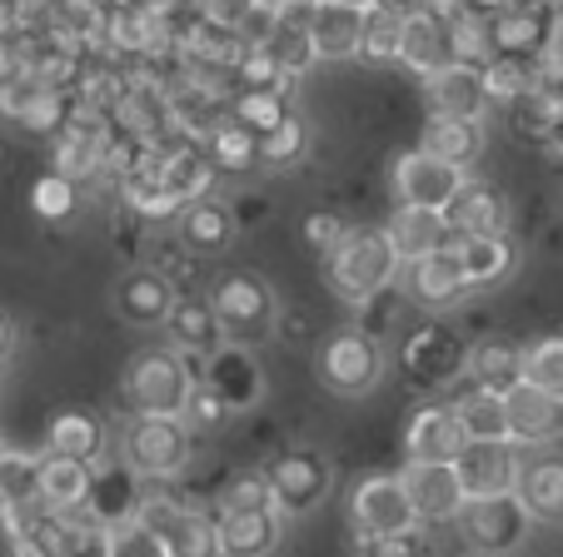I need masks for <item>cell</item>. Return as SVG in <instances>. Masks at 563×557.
Segmentation results:
<instances>
[{
	"instance_id": "cell-1",
	"label": "cell",
	"mask_w": 563,
	"mask_h": 557,
	"mask_svg": "<svg viewBox=\"0 0 563 557\" xmlns=\"http://www.w3.org/2000/svg\"><path fill=\"white\" fill-rule=\"evenodd\" d=\"M324 259H330V289L354 309L369 304V299L384 294L389 285H399V269H405L389 244V234L369 230V224H360V230L350 224V234H344Z\"/></svg>"
},
{
	"instance_id": "cell-2",
	"label": "cell",
	"mask_w": 563,
	"mask_h": 557,
	"mask_svg": "<svg viewBox=\"0 0 563 557\" xmlns=\"http://www.w3.org/2000/svg\"><path fill=\"white\" fill-rule=\"evenodd\" d=\"M195 358L175 354L170 344L165 348H145V354L130 364L125 374V403L135 413H155V419H180L185 399L195 389Z\"/></svg>"
},
{
	"instance_id": "cell-3",
	"label": "cell",
	"mask_w": 563,
	"mask_h": 557,
	"mask_svg": "<svg viewBox=\"0 0 563 557\" xmlns=\"http://www.w3.org/2000/svg\"><path fill=\"white\" fill-rule=\"evenodd\" d=\"M459 537L474 557H514L533 533V517L523 513V503L514 493L499 498H468L454 517Z\"/></svg>"
},
{
	"instance_id": "cell-4",
	"label": "cell",
	"mask_w": 563,
	"mask_h": 557,
	"mask_svg": "<svg viewBox=\"0 0 563 557\" xmlns=\"http://www.w3.org/2000/svg\"><path fill=\"white\" fill-rule=\"evenodd\" d=\"M125 463L140 478H180L190 468V428L185 419H155V413H135L125 428Z\"/></svg>"
},
{
	"instance_id": "cell-5",
	"label": "cell",
	"mask_w": 563,
	"mask_h": 557,
	"mask_svg": "<svg viewBox=\"0 0 563 557\" xmlns=\"http://www.w3.org/2000/svg\"><path fill=\"white\" fill-rule=\"evenodd\" d=\"M210 309L234 344H260L265 334H275V294L260 274H224L210 289Z\"/></svg>"
},
{
	"instance_id": "cell-6",
	"label": "cell",
	"mask_w": 563,
	"mask_h": 557,
	"mask_svg": "<svg viewBox=\"0 0 563 557\" xmlns=\"http://www.w3.org/2000/svg\"><path fill=\"white\" fill-rule=\"evenodd\" d=\"M314 368H319V383H324V389L354 399V393H369L374 383H379L384 348H379V338L364 334V328H340V334H330L319 344Z\"/></svg>"
},
{
	"instance_id": "cell-7",
	"label": "cell",
	"mask_w": 563,
	"mask_h": 557,
	"mask_svg": "<svg viewBox=\"0 0 563 557\" xmlns=\"http://www.w3.org/2000/svg\"><path fill=\"white\" fill-rule=\"evenodd\" d=\"M269 503H275L279 517H305L324 503L330 493L334 474H330V458L314 448H285L275 463H269Z\"/></svg>"
},
{
	"instance_id": "cell-8",
	"label": "cell",
	"mask_w": 563,
	"mask_h": 557,
	"mask_svg": "<svg viewBox=\"0 0 563 557\" xmlns=\"http://www.w3.org/2000/svg\"><path fill=\"white\" fill-rule=\"evenodd\" d=\"M468 344L454 324H424L405 338V374L419 389H444L464 374Z\"/></svg>"
},
{
	"instance_id": "cell-9",
	"label": "cell",
	"mask_w": 563,
	"mask_h": 557,
	"mask_svg": "<svg viewBox=\"0 0 563 557\" xmlns=\"http://www.w3.org/2000/svg\"><path fill=\"white\" fill-rule=\"evenodd\" d=\"M519 448L509 438H468L464 448L454 453V474H459V488L464 498H499V493H514L519 483Z\"/></svg>"
},
{
	"instance_id": "cell-10",
	"label": "cell",
	"mask_w": 563,
	"mask_h": 557,
	"mask_svg": "<svg viewBox=\"0 0 563 557\" xmlns=\"http://www.w3.org/2000/svg\"><path fill=\"white\" fill-rule=\"evenodd\" d=\"M350 523L360 537H389V533H405L415 527V508H409V493L399 483V474H374L360 478L350 493Z\"/></svg>"
},
{
	"instance_id": "cell-11",
	"label": "cell",
	"mask_w": 563,
	"mask_h": 557,
	"mask_svg": "<svg viewBox=\"0 0 563 557\" xmlns=\"http://www.w3.org/2000/svg\"><path fill=\"white\" fill-rule=\"evenodd\" d=\"M0 115L15 120L31 135H60L70 125V96L60 90H45L41 80L15 70L11 80H0Z\"/></svg>"
},
{
	"instance_id": "cell-12",
	"label": "cell",
	"mask_w": 563,
	"mask_h": 557,
	"mask_svg": "<svg viewBox=\"0 0 563 557\" xmlns=\"http://www.w3.org/2000/svg\"><path fill=\"white\" fill-rule=\"evenodd\" d=\"M405 294L415 299L419 309H429V314H444V309L464 304V299L474 294L468 279H464V264H459L454 244H444V249L405 264Z\"/></svg>"
},
{
	"instance_id": "cell-13",
	"label": "cell",
	"mask_w": 563,
	"mask_h": 557,
	"mask_svg": "<svg viewBox=\"0 0 563 557\" xmlns=\"http://www.w3.org/2000/svg\"><path fill=\"white\" fill-rule=\"evenodd\" d=\"M464 179V169L434 159L429 149H409L394 159V194H399V204H415V210H444Z\"/></svg>"
},
{
	"instance_id": "cell-14",
	"label": "cell",
	"mask_w": 563,
	"mask_h": 557,
	"mask_svg": "<svg viewBox=\"0 0 563 557\" xmlns=\"http://www.w3.org/2000/svg\"><path fill=\"white\" fill-rule=\"evenodd\" d=\"M504 419H509L514 448H549L553 438H563V399L529 389V383H514L504 393Z\"/></svg>"
},
{
	"instance_id": "cell-15",
	"label": "cell",
	"mask_w": 563,
	"mask_h": 557,
	"mask_svg": "<svg viewBox=\"0 0 563 557\" xmlns=\"http://www.w3.org/2000/svg\"><path fill=\"white\" fill-rule=\"evenodd\" d=\"M409 493V508H415L419 523H454L459 508L468 503L464 488H459V474L454 463H409L405 474H399Z\"/></svg>"
},
{
	"instance_id": "cell-16",
	"label": "cell",
	"mask_w": 563,
	"mask_h": 557,
	"mask_svg": "<svg viewBox=\"0 0 563 557\" xmlns=\"http://www.w3.org/2000/svg\"><path fill=\"white\" fill-rule=\"evenodd\" d=\"M559 31V11L553 5H509V11L489 15V45L494 55H519V60H539L543 45Z\"/></svg>"
},
{
	"instance_id": "cell-17",
	"label": "cell",
	"mask_w": 563,
	"mask_h": 557,
	"mask_svg": "<svg viewBox=\"0 0 563 557\" xmlns=\"http://www.w3.org/2000/svg\"><path fill=\"white\" fill-rule=\"evenodd\" d=\"M159 155V179H165V190H170V200L180 204H195V200H210V185H214V165L210 155H205V145H195V140L175 135L165 140V145H150Z\"/></svg>"
},
{
	"instance_id": "cell-18",
	"label": "cell",
	"mask_w": 563,
	"mask_h": 557,
	"mask_svg": "<svg viewBox=\"0 0 563 557\" xmlns=\"http://www.w3.org/2000/svg\"><path fill=\"white\" fill-rule=\"evenodd\" d=\"M165 338H170V348L185 358H210L230 344V338H224V324L210 309V299H200V294L175 299L170 314H165Z\"/></svg>"
},
{
	"instance_id": "cell-19",
	"label": "cell",
	"mask_w": 563,
	"mask_h": 557,
	"mask_svg": "<svg viewBox=\"0 0 563 557\" xmlns=\"http://www.w3.org/2000/svg\"><path fill=\"white\" fill-rule=\"evenodd\" d=\"M439 214H444L454 239H468V234H504V224H509L504 194L494 190V185H484V179H464L454 190V200H449Z\"/></svg>"
},
{
	"instance_id": "cell-20",
	"label": "cell",
	"mask_w": 563,
	"mask_h": 557,
	"mask_svg": "<svg viewBox=\"0 0 563 557\" xmlns=\"http://www.w3.org/2000/svg\"><path fill=\"white\" fill-rule=\"evenodd\" d=\"M424 100H429V110H434V120H484V110H489L478 70L474 65H459V60H449L439 75H429Z\"/></svg>"
},
{
	"instance_id": "cell-21",
	"label": "cell",
	"mask_w": 563,
	"mask_h": 557,
	"mask_svg": "<svg viewBox=\"0 0 563 557\" xmlns=\"http://www.w3.org/2000/svg\"><path fill=\"white\" fill-rule=\"evenodd\" d=\"M279 523L285 517L275 508L260 513H214V537H220V557H269L279 547Z\"/></svg>"
},
{
	"instance_id": "cell-22",
	"label": "cell",
	"mask_w": 563,
	"mask_h": 557,
	"mask_svg": "<svg viewBox=\"0 0 563 557\" xmlns=\"http://www.w3.org/2000/svg\"><path fill=\"white\" fill-rule=\"evenodd\" d=\"M175 299H180V294H175V285L165 279V274H155V269L125 274V279H120V289H115L120 319H125V324H135V328L165 324V314H170Z\"/></svg>"
},
{
	"instance_id": "cell-23",
	"label": "cell",
	"mask_w": 563,
	"mask_h": 557,
	"mask_svg": "<svg viewBox=\"0 0 563 557\" xmlns=\"http://www.w3.org/2000/svg\"><path fill=\"white\" fill-rule=\"evenodd\" d=\"M409 463H454V453L464 448V428H459L449 403H424L409 419Z\"/></svg>"
},
{
	"instance_id": "cell-24",
	"label": "cell",
	"mask_w": 563,
	"mask_h": 557,
	"mask_svg": "<svg viewBox=\"0 0 563 557\" xmlns=\"http://www.w3.org/2000/svg\"><path fill=\"white\" fill-rule=\"evenodd\" d=\"M514 498L523 503V513L533 523H563V458L559 453H543V458L523 463Z\"/></svg>"
},
{
	"instance_id": "cell-25",
	"label": "cell",
	"mask_w": 563,
	"mask_h": 557,
	"mask_svg": "<svg viewBox=\"0 0 563 557\" xmlns=\"http://www.w3.org/2000/svg\"><path fill=\"white\" fill-rule=\"evenodd\" d=\"M384 234H389L399 264H415V259H424V254L454 244L444 214H439V210H415V204H399V210H394V220L384 224Z\"/></svg>"
},
{
	"instance_id": "cell-26",
	"label": "cell",
	"mask_w": 563,
	"mask_h": 557,
	"mask_svg": "<svg viewBox=\"0 0 563 557\" xmlns=\"http://www.w3.org/2000/svg\"><path fill=\"white\" fill-rule=\"evenodd\" d=\"M200 383H210L230 413L250 409V403L260 399V368L245 348H220V354H210L205 368H200Z\"/></svg>"
},
{
	"instance_id": "cell-27",
	"label": "cell",
	"mask_w": 563,
	"mask_h": 557,
	"mask_svg": "<svg viewBox=\"0 0 563 557\" xmlns=\"http://www.w3.org/2000/svg\"><path fill=\"white\" fill-rule=\"evenodd\" d=\"M45 448L55 453V458H75V463H86V468H96L100 458H106L110 438H106V423L96 419V413H55L51 428H45Z\"/></svg>"
},
{
	"instance_id": "cell-28",
	"label": "cell",
	"mask_w": 563,
	"mask_h": 557,
	"mask_svg": "<svg viewBox=\"0 0 563 557\" xmlns=\"http://www.w3.org/2000/svg\"><path fill=\"white\" fill-rule=\"evenodd\" d=\"M120 200H125V210L140 214V220H170V214H180V204L170 200L165 179H159V155L150 145H145V155L135 159V169L120 175Z\"/></svg>"
},
{
	"instance_id": "cell-29",
	"label": "cell",
	"mask_w": 563,
	"mask_h": 557,
	"mask_svg": "<svg viewBox=\"0 0 563 557\" xmlns=\"http://www.w3.org/2000/svg\"><path fill=\"white\" fill-rule=\"evenodd\" d=\"M454 254L464 264L468 289H489L499 279H509L514 259H519L509 234H468V239H454Z\"/></svg>"
},
{
	"instance_id": "cell-30",
	"label": "cell",
	"mask_w": 563,
	"mask_h": 557,
	"mask_svg": "<svg viewBox=\"0 0 563 557\" xmlns=\"http://www.w3.org/2000/svg\"><path fill=\"white\" fill-rule=\"evenodd\" d=\"M360 35H364V11L319 0L314 21H309V45H314L319 60H350V55H360Z\"/></svg>"
},
{
	"instance_id": "cell-31",
	"label": "cell",
	"mask_w": 563,
	"mask_h": 557,
	"mask_svg": "<svg viewBox=\"0 0 563 557\" xmlns=\"http://www.w3.org/2000/svg\"><path fill=\"white\" fill-rule=\"evenodd\" d=\"M449 60H454V55H449L444 21H439L434 11L409 15V21H405V41H399V65H409L419 80H429V75H439Z\"/></svg>"
},
{
	"instance_id": "cell-32",
	"label": "cell",
	"mask_w": 563,
	"mask_h": 557,
	"mask_svg": "<svg viewBox=\"0 0 563 557\" xmlns=\"http://www.w3.org/2000/svg\"><path fill=\"white\" fill-rule=\"evenodd\" d=\"M464 374L474 379V389L484 393H509L523 379V348L514 338H484V344L468 348Z\"/></svg>"
},
{
	"instance_id": "cell-33",
	"label": "cell",
	"mask_w": 563,
	"mask_h": 557,
	"mask_svg": "<svg viewBox=\"0 0 563 557\" xmlns=\"http://www.w3.org/2000/svg\"><path fill=\"white\" fill-rule=\"evenodd\" d=\"M90 483H96V468H86V463L75 458H55V453H45L41 458V478H35V493H41V508H80L90 503Z\"/></svg>"
},
{
	"instance_id": "cell-34",
	"label": "cell",
	"mask_w": 563,
	"mask_h": 557,
	"mask_svg": "<svg viewBox=\"0 0 563 557\" xmlns=\"http://www.w3.org/2000/svg\"><path fill=\"white\" fill-rule=\"evenodd\" d=\"M180 239L190 254H220L234 239V210L220 200H195L180 210Z\"/></svg>"
},
{
	"instance_id": "cell-35",
	"label": "cell",
	"mask_w": 563,
	"mask_h": 557,
	"mask_svg": "<svg viewBox=\"0 0 563 557\" xmlns=\"http://www.w3.org/2000/svg\"><path fill=\"white\" fill-rule=\"evenodd\" d=\"M419 149H429L434 159H444V165L468 175V165L484 155V125H478V120H429Z\"/></svg>"
},
{
	"instance_id": "cell-36",
	"label": "cell",
	"mask_w": 563,
	"mask_h": 557,
	"mask_svg": "<svg viewBox=\"0 0 563 557\" xmlns=\"http://www.w3.org/2000/svg\"><path fill=\"white\" fill-rule=\"evenodd\" d=\"M205 155H210V165H214V175L220 169H230V175H245V169H255L260 165V140L250 135L240 120H230L224 115L220 125L205 135Z\"/></svg>"
},
{
	"instance_id": "cell-37",
	"label": "cell",
	"mask_w": 563,
	"mask_h": 557,
	"mask_svg": "<svg viewBox=\"0 0 563 557\" xmlns=\"http://www.w3.org/2000/svg\"><path fill=\"white\" fill-rule=\"evenodd\" d=\"M449 409H454V419H459V428H464V438H509V419H504V393L468 389V393H459Z\"/></svg>"
},
{
	"instance_id": "cell-38",
	"label": "cell",
	"mask_w": 563,
	"mask_h": 557,
	"mask_svg": "<svg viewBox=\"0 0 563 557\" xmlns=\"http://www.w3.org/2000/svg\"><path fill=\"white\" fill-rule=\"evenodd\" d=\"M478 80H484L489 105H514L539 80V70H533V60H519V55H489V60L478 65Z\"/></svg>"
},
{
	"instance_id": "cell-39",
	"label": "cell",
	"mask_w": 563,
	"mask_h": 557,
	"mask_svg": "<svg viewBox=\"0 0 563 557\" xmlns=\"http://www.w3.org/2000/svg\"><path fill=\"white\" fill-rule=\"evenodd\" d=\"M514 130L529 140H549L553 125L563 120V96L559 90H549V85H529L519 100H514Z\"/></svg>"
},
{
	"instance_id": "cell-40",
	"label": "cell",
	"mask_w": 563,
	"mask_h": 557,
	"mask_svg": "<svg viewBox=\"0 0 563 557\" xmlns=\"http://www.w3.org/2000/svg\"><path fill=\"white\" fill-rule=\"evenodd\" d=\"M444 31H449V55H454L459 65H484L494 55V45H489V15H478V11H454V15H444Z\"/></svg>"
},
{
	"instance_id": "cell-41",
	"label": "cell",
	"mask_w": 563,
	"mask_h": 557,
	"mask_svg": "<svg viewBox=\"0 0 563 557\" xmlns=\"http://www.w3.org/2000/svg\"><path fill=\"white\" fill-rule=\"evenodd\" d=\"M35 478H41V458H35V453L0 448V508H31V503H41Z\"/></svg>"
},
{
	"instance_id": "cell-42",
	"label": "cell",
	"mask_w": 563,
	"mask_h": 557,
	"mask_svg": "<svg viewBox=\"0 0 563 557\" xmlns=\"http://www.w3.org/2000/svg\"><path fill=\"white\" fill-rule=\"evenodd\" d=\"M519 383H529V389L563 399V334L533 338V344L523 348V379Z\"/></svg>"
},
{
	"instance_id": "cell-43",
	"label": "cell",
	"mask_w": 563,
	"mask_h": 557,
	"mask_svg": "<svg viewBox=\"0 0 563 557\" xmlns=\"http://www.w3.org/2000/svg\"><path fill=\"white\" fill-rule=\"evenodd\" d=\"M165 557H220L214 517L200 513V508H185V517L165 533Z\"/></svg>"
},
{
	"instance_id": "cell-44",
	"label": "cell",
	"mask_w": 563,
	"mask_h": 557,
	"mask_svg": "<svg viewBox=\"0 0 563 557\" xmlns=\"http://www.w3.org/2000/svg\"><path fill=\"white\" fill-rule=\"evenodd\" d=\"M285 115H289V100L279 90H234V100H230V120H240L255 140L269 135Z\"/></svg>"
},
{
	"instance_id": "cell-45",
	"label": "cell",
	"mask_w": 563,
	"mask_h": 557,
	"mask_svg": "<svg viewBox=\"0 0 563 557\" xmlns=\"http://www.w3.org/2000/svg\"><path fill=\"white\" fill-rule=\"evenodd\" d=\"M309 155V125L299 115H285L269 135H260V165L269 169H289Z\"/></svg>"
},
{
	"instance_id": "cell-46",
	"label": "cell",
	"mask_w": 563,
	"mask_h": 557,
	"mask_svg": "<svg viewBox=\"0 0 563 557\" xmlns=\"http://www.w3.org/2000/svg\"><path fill=\"white\" fill-rule=\"evenodd\" d=\"M106 547H110V557H165V537L150 533V527L135 523L130 513L106 523Z\"/></svg>"
},
{
	"instance_id": "cell-47",
	"label": "cell",
	"mask_w": 563,
	"mask_h": 557,
	"mask_svg": "<svg viewBox=\"0 0 563 557\" xmlns=\"http://www.w3.org/2000/svg\"><path fill=\"white\" fill-rule=\"evenodd\" d=\"M260 51H265L269 60H275L279 70L289 75V80H305L309 65L319 60L314 45H309V31H279V25H275V35H269V41L260 45Z\"/></svg>"
},
{
	"instance_id": "cell-48",
	"label": "cell",
	"mask_w": 563,
	"mask_h": 557,
	"mask_svg": "<svg viewBox=\"0 0 563 557\" xmlns=\"http://www.w3.org/2000/svg\"><path fill=\"white\" fill-rule=\"evenodd\" d=\"M399 41H405V21L399 15H384V11L364 15V35H360L364 60H399Z\"/></svg>"
},
{
	"instance_id": "cell-49",
	"label": "cell",
	"mask_w": 563,
	"mask_h": 557,
	"mask_svg": "<svg viewBox=\"0 0 563 557\" xmlns=\"http://www.w3.org/2000/svg\"><path fill=\"white\" fill-rule=\"evenodd\" d=\"M75 200H80V185L65 179V175H55V169L45 179H35V190H31V204H35L41 220H65V214L75 210Z\"/></svg>"
},
{
	"instance_id": "cell-50",
	"label": "cell",
	"mask_w": 563,
	"mask_h": 557,
	"mask_svg": "<svg viewBox=\"0 0 563 557\" xmlns=\"http://www.w3.org/2000/svg\"><path fill=\"white\" fill-rule=\"evenodd\" d=\"M360 553L364 557H434V543H429V533H419V523H415L389 537H360Z\"/></svg>"
},
{
	"instance_id": "cell-51",
	"label": "cell",
	"mask_w": 563,
	"mask_h": 557,
	"mask_svg": "<svg viewBox=\"0 0 563 557\" xmlns=\"http://www.w3.org/2000/svg\"><path fill=\"white\" fill-rule=\"evenodd\" d=\"M185 508H190V503H185V498H175V493H145L135 508H130V517H135V523H145L150 533L165 537L185 517Z\"/></svg>"
},
{
	"instance_id": "cell-52",
	"label": "cell",
	"mask_w": 563,
	"mask_h": 557,
	"mask_svg": "<svg viewBox=\"0 0 563 557\" xmlns=\"http://www.w3.org/2000/svg\"><path fill=\"white\" fill-rule=\"evenodd\" d=\"M180 419H185V428H220V423L230 419V409L220 403V393H214L210 383L195 379V389H190V399H185Z\"/></svg>"
},
{
	"instance_id": "cell-53",
	"label": "cell",
	"mask_w": 563,
	"mask_h": 557,
	"mask_svg": "<svg viewBox=\"0 0 563 557\" xmlns=\"http://www.w3.org/2000/svg\"><path fill=\"white\" fill-rule=\"evenodd\" d=\"M220 508H224V513H260V508H275V503H269V478L265 474L234 478V483L224 488Z\"/></svg>"
},
{
	"instance_id": "cell-54",
	"label": "cell",
	"mask_w": 563,
	"mask_h": 557,
	"mask_svg": "<svg viewBox=\"0 0 563 557\" xmlns=\"http://www.w3.org/2000/svg\"><path fill=\"white\" fill-rule=\"evenodd\" d=\"M350 234V220L344 214H334V210H314V214H305V244L314 254H330L334 244Z\"/></svg>"
},
{
	"instance_id": "cell-55",
	"label": "cell",
	"mask_w": 563,
	"mask_h": 557,
	"mask_svg": "<svg viewBox=\"0 0 563 557\" xmlns=\"http://www.w3.org/2000/svg\"><path fill=\"white\" fill-rule=\"evenodd\" d=\"M60 557H110V547H106V523L65 527V553H60Z\"/></svg>"
},
{
	"instance_id": "cell-56",
	"label": "cell",
	"mask_w": 563,
	"mask_h": 557,
	"mask_svg": "<svg viewBox=\"0 0 563 557\" xmlns=\"http://www.w3.org/2000/svg\"><path fill=\"white\" fill-rule=\"evenodd\" d=\"M269 11H275L279 31H309V21H314V11H319V0H269Z\"/></svg>"
},
{
	"instance_id": "cell-57",
	"label": "cell",
	"mask_w": 563,
	"mask_h": 557,
	"mask_svg": "<svg viewBox=\"0 0 563 557\" xmlns=\"http://www.w3.org/2000/svg\"><path fill=\"white\" fill-rule=\"evenodd\" d=\"M250 11H255V0H200V15L210 25H224V31H234Z\"/></svg>"
},
{
	"instance_id": "cell-58",
	"label": "cell",
	"mask_w": 563,
	"mask_h": 557,
	"mask_svg": "<svg viewBox=\"0 0 563 557\" xmlns=\"http://www.w3.org/2000/svg\"><path fill=\"white\" fill-rule=\"evenodd\" d=\"M434 0H374V11H384V15H399V21H409V15H419V11H429Z\"/></svg>"
},
{
	"instance_id": "cell-59",
	"label": "cell",
	"mask_w": 563,
	"mask_h": 557,
	"mask_svg": "<svg viewBox=\"0 0 563 557\" xmlns=\"http://www.w3.org/2000/svg\"><path fill=\"white\" fill-rule=\"evenodd\" d=\"M15 75V51H11V35L0 41V80H11Z\"/></svg>"
},
{
	"instance_id": "cell-60",
	"label": "cell",
	"mask_w": 563,
	"mask_h": 557,
	"mask_svg": "<svg viewBox=\"0 0 563 557\" xmlns=\"http://www.w3.org/2000/svg\"><path fill=\"white\" fill-rule=\"evenodd\" d=\"M334 5H350V11H364V15L374 11V0H334Z\"/></svg>"
},
{
	"instance_id": "cell-61",
	"label": "cell",
	"mask_w": 563,
	"mask_h": 557,
	"mask_svg": "<svg viewBox=\"0 0 563 557\" xmlns=\"http://www.w3.org/2000/svg\"><path fill=\"white\" fill-rule=\"evenodd\" d=\"M5 348H11V324L0 319V354H5Z\"/></svg>"
},
{
	"instance_id": "cell-62",
	"label": "cell",
	"mask_w": 563,
	"mask_h": 557,
	"mask_svg": "<svg viewBox=\"0 0 563 557\" xmlns=\"http://www.w3.org/2000/svg\"><path fill=\"white\" fill-rule=\"evenodd\" d=\"M434 557H474V553H468V547H464V553H434Z\"/></svg>"
}]
</instances>
